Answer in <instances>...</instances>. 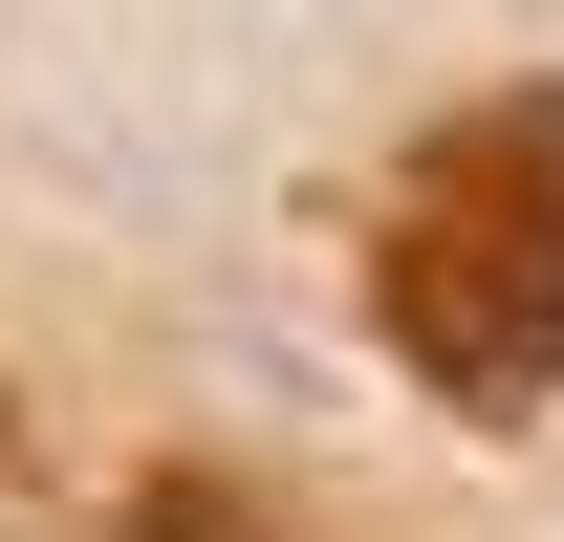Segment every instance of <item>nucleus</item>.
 Listing matches in <instances>:
<instances>
[{
	"mask_svg": "<svg viewBox=\"0 0 564 542\" xmlns=\"http://www.w3.org/2000/svg\"><path fill=\"white\" fill-rule=\"evenodd\" d=\"M369 326L434 412H564V87H478L369 196Z\"/></svg>",
	"mask_w": 564,
	"mask_h": 542,
	"instance_id": "f257e3e1",
	"label": "nucleus"
},
{
	"mask_svg": "<svg viewBox=\"0 0 564 542\" xmlns=\"http://www.w3.org/2000/svg\"><path fill=\"white\" fill-rule=\"evenodd\" d=\"M109 542H304L261 499V477H217V456H174V477H131V499H109Z\"/></svg>",
	"mask_w": 564,
	"mask_h": 542,
	"instance_id": "f03ea898",
	"label": "nucleus"
}]
</instances>
